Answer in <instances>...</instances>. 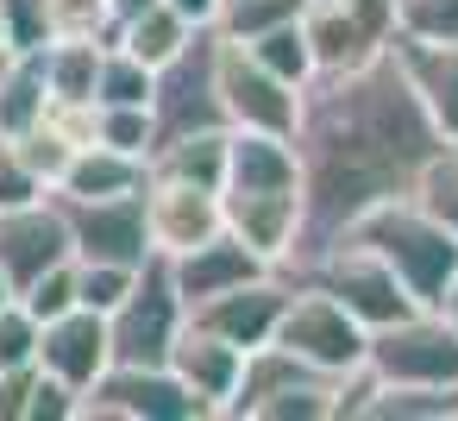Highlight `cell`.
Here are the masks:
<instances>
[{
	"label": "cell",
	"mask_w": 458,
	"mask_h": 421,
	"mask_svg": "<svg viewBox=\"0 0 458 421\" xmlns=\"http://www.w3.org/2000/svg\"><path fill=\"white\" fill-rule=\"evenodd\" d=\"M13 151H20V164L32 170V176H45L51 189L64 183V170H70V158H76V139H64L51 120H38L32 133H20V139H7Z\"/></svg>",
	"instance_id": "obj_29"
},
{
	"label": "cell",
	"mask_w": 458,
	"mask_h": 421,
	"mask_svg": "<svg viewBox=\"0 0 458 421\" xmlns=\"http://www.w3.org/2000/svg\"><path fill=\"white\" fill-rule=\"evenodd\" d=\"M32 383H38V365L0 371V421H26V408H32Z\"/></svg>",
	"instance_id": "obj_38"
},
{
	"label": "cell",
	"mask_w": 458,
	"mask_h": 421,
	"mask_svg": "<svg viewBox=\"0 0 458 421\" xmlns=\"http://www.w3.org/2000/svg\"><path fill=\"white\" fill-rule=\"evenodd\" d=\"M395 32L402 39H458V0H402Z\"/></svg>",
	"instance_id": "obj_36"
},
{
	"label": "cell",
	"mask_w": 458,
	"mask_h": 421,
	"mask_svg": "<svg viewBox=\"0 0 458 421\" xmlns=\"http://www.w3.org/2000/svg\"><path fill=\"white\" fill-rule=\"evenodd\" d=\"M70 258H76V227L57 189L26 208H0V271L13 277V289L38 283L51 264H70Z\"/></svg>",
	"instance_id": "obj_11"
},
{
	"label": "cell",
	"mask_w": 458,
	"mask_h": 421,
	"mask_svg": "<svg viewBox=\"0 0 458 421\" xmlns=\"http://www.w3.org/2000/svg\"><path fill=\"white\" fill-rule=\"evenodd\" d=\"M276 346H289L295 358H308V365H320L333 377H352L370 358V327L339 296H327L314 283H295L289 289V308L276 321Z\"/></svg>",
	"instance_id": "obj_6"
},
{
	"label": "cell",
	"mask_w": 458,
	"mask_h": 421,
	"mask_svg": "<svg viewBox=\"0 0 458 421\" xmlns=\"http://www.w3.org/2000/svg\"><path fill=\"white\" fill-rule=\"evenodd\" d=\"M38 365L57 371L64 383L89 390L107 365H114V327L101 308H70L57 321H45V346H38Z\"/></svg>",
	"instance_id": "obj_16"
},
{
	"label": "cell",
	"mask_w": 458,
	"mask_h": 421,
	"mask_svg": "<svg viewBox=\"0 0 458 421\" xmlns=\"http://www.w3.org/2000/svg\"><path fill=\"white\" fill-rule=\"evenodd\" d=\"M182 321H189V302L176 289V271H170L164 252H151L145 271H139V283H132V296L107 314V327H114V365H170V346H176Z\"/></svg>",
	"instance_id": "obj_5"
},
{
	"label": "cell",
	"mask_w": 458,
	"mask_h": 421,
	"mask_svg": "<svg viewBox=\"0 0 458 421\" xmlns=\"http://www.w3.org/2000/svg\"><path fill=\"white\" fill-rule=\"evenodd\" d=\"M364 365L377 383H458V327L439 308H414L389 327H370Z\"/></svg>",
	"instance_id": "obj_8"
},
{
	"label": "cell",
	"mask_w": 458,
	"mask_h": 421,
	"mask_svg": "<svg viewBox=\"0 0 458 421\" xmlns=\"http://www.w3.org/2000/svg\"><path fill=\"white\" fill-rule=\"evenodd\" d=\"M139 271H145V264H107V258H76L82 308H101V314H114V308H120V302L132 296Z\"/></svg>",
	"instance_id": "obj_30"
},
{
	"label": "cell",
	"mask_w": 458,
	"mask_h": 421,
	"mask_svg": "<svg viewBox=\"0 0 458 421\" xmlns=\"http://www.w3.org/2000/svg\"><path fill=\"white\" fill-rule=\"evenodd\" d=\"M151 183V158H132V151H114V145H76L57 195L64 202H107V195H132Z\"/></svg>",
	"instance_id": "obj_21"
},
{
	"label": "cell",
	"mask_w": 458,
	"mask_h": 421,
	"mask_svg": "<svg viewBox=\"0 0 458 421\" xmlns=\"http://www.w3.org/2000/svg\"><path fill=\"white\" fill-rule=\"evenodd\" d=\"M264 70H276L283 82H295V89H308L314 76H320V57H314V39H308V26L301 20H283V26H270V32H258V39H239Z\"/></svg>",
	"instance_id": "obj_26"
},
{
	"label": "cell",
	"mask_w": 458,
	"mask_h": 421,
	"mask_svg": "<svg viewBox=\"0 0 458 421\" xmlns=\"http://www.w3.org/2000/svg\"><path fill=\"white\" fill-rule=\"evenodd\" d=\"M170 371H176L214 415H226V402L239 396V377H245V346L220 339L214 327H201V321L189 314L182 333H176V346H170Z\"/></svg>",
	"instance_id": "obj_15"
},
{
	"label": "cell",
	"mask_w": 458,
	"mask_h": 421,
	"mask_svg": "<svg viewBox=\"0 0 458 421\" xmlns=\"http://www.w3.org/2000/svg\"><path fill=\"white\" fill-rule=\"evenodd\" d=\"M13 296H20V289H13V277H7V271H0V308H7Z\"/></svg>",
	"instance_id": "obj_42"
},
{
	"label": "cell",
	"mask_w": 458,
	"mask_h": 421,
	"mask_svg": "<svg viewBox=\"0 0 458 421\" xmlns=\"http://www.w3.org/2000/svg\"><path fill=\"white\" fill-rule=\"evenodd\" d=\"M226 151H233V126L182 133V139H170V145L151 151V176H176V183H201V189H226Z\"/></svg>",
	"instance_id": "obj_22"
},
{
	"label": "cell",
	"mask_w": 458,
	"mask_h": 421,
	"mask_svg": "<svg viewBox=\"0 0 458 421\" xmlns=\"http://www.w3.org/2000/svg\"><path fill=\"white\" fill-rule=\"evenodd\" d=\"M220 101H226V120L233 126H251V133H289L295 139V120H301V89L283 82L276 70H264L239 39L220 32Z\"/></svg>",
	"instance_id": "obj_10"
},
{
	"label": "cell",
	"mask_w": 458,
	"mask_h": 421,
	"mask_svg": "<svg viewBox=\"0 0 458 421\" xmlns=\"http://www.w3.org/2000/svg\"><path fill=\"white\" fill-rule=\"evenodd\" d=\"M414 202L427 208V214H439L452 233H458V145H445L427 170H420V183H414Z\"/></svg>",
	"instance_id": "obj_32"
},
{
	"label": "cell",
	"mask_w": 458,
	"mask_h": 421,
	"mask_svg": "<svg viewBox=\"0 0 458 421\" xmlns=\"http://www.w3.org/2000/svg\"><path fill=\"white\" fill-rule=\"evenodd\" d=\"M95 145L151 158V151H157V114H151V107H101V101H95Z\"/></svg>",
	"instance_id": "obj_28"
},
{
	"label": "cell",
	"mask_w": 458,
	"mask_h": 421,
	"mask_svg": "<svg viewBox=\"0 0 458 421\" xmlns=\"http://www.w3.org/2000/svg\"><path fill=\"white\" fill-rule=\"evenodd\" d=\"M289 277L283 271H264V277H251V283H239V289H226V296H208L201 308H189L201 327H214L220 339H233V346H245V352H258V346H270L276 339V321H283V308H289Z\"/></svg>",
	"instance_id": "obj_14"
},
{
	"label": "cell",
	"mask_w": 458,
	"mask_h": 421,
	"mask_svg": "<svg viewBox=\"0 0 458 421\" xmlns=\"http://www.w3.org/2000/svg\"><path fill=\"white\" fill-rule=\"evenodd\" d=\"M13 57V45H7V20H0V64H7Z\"/></svg>",
	"instance_id": "obj_43"
},
{
	"label": "cell",
	"mask_w": 458,
	"mask_h": 421,
	"mask_svg": "<svg viewBox=\"0 0 458 421\" xmlns=\"http://www.w3.org/2000/svg\"><path fill=\"white\" fill-rule=\"evenodd\" d=\"M352 233L370 239V245L402 271V283L414 289L420 308H439V296H445L452 277H458V233H452L439 214H427L414 195H395V202H377Z\"/></svg>",
	"instance_id": "obj_2"
},
{
	"label": "cell",
	"mask_w": 458,
	"mask_h": 421,
	"mask_svg": "<svg viewBox=\"0 0 458 421\" xmlns=\"http://www.w3.org/2000/svg\"><path fill=\"white\" fill-rule=\"evenodd\" d=\"M358 421H458V383H377Z\"/></svg>",
	"instance_id": "obj_24"
},
{
	"label": "cell",
	"mask_w": 458,
	"mask_h": 421,
	"mask_svg": "<svg viewBox=\"0 0 458 421\" xmlns=\"http://www.w3.org/2000/svg\"><path fill=\"white\" fill-rule=\"evenodd\" d=\"M452 139L433 126L395 45L358 70H320L301 89V239L283 271H301L320 245L352 233L377 202L414 195L420 170Z\"/></svg>",
	"instance_id": "obj_1"
},
{
	"label": "cell",
	"mask_w": 458,
	"mask_h": 421,
	"mask_svg": "<svg viewBox=\"0 0 458 421\" xmlns=\"http://www.w3.org/2000/svg\"><path fill=\"white\" fill-rule=\"evenodd\" d=\"M289 283H314V289H327V296H339L364 327H389V321H402V314H414L420 302H414V289L402 283V271L370 245V239H358V233H339L333 245H320L301 271H283Z\"/></svg>",
	"instance_id": "obj_3"
},
{
	"label": "cell",
	"mask_w": 458,
	"mask_h": 421,
	"mask_svg": "<svg viewBox=\"0 0 458 421\" xmlns=\"http://www.w3.org/2000/svg\"><path fill=\"white\" fill-rule=\"evenodd\" d=\"M439 314H445V321H452V327H458V277H452V289H445V296H439Z\"/></svg>",
	"instance_id": "obj_40"
},
{
	"label": "cell",
	"mask_w": 458,
	"mask_h": 421,
	"mask_svg": "<svg viewBox=\"0 0 458 421\" xmlns=\"http://www.w3.org/2000/svg\"><path fill=\"white\" fill-rule=\"evenodd\" d=\"M395 13H402V0H308L301 26L314 39L320 70H358L389 51Z\"/></svg>",
	"instance_id": "obj_9"
},
{
	"label": "cell",
	"mask_w": 458,
	"mask_h": 421,
	"mask_svg": "<svg viewBox=\"0 0 458 421\" xmlns=\"http://www.w3.org/2000/svg\"><path fill=\"white\" fill-rule=\"evenodd\" d=\"M145 7H157V0H114V13H120V20H132V13H145Z\"/></svg>",
	"instance_id": "obj_41"
},
{
	"label": "cell",
	"mask_w": 458,
	"mask_h": 421,
	"mask_svg": "<svg viewBox=\"0 0 458 421\" xmlns=\"http://www.w3.org/2000/svg\"><path fill=\"white\" fill-rule=\"evenodd\" d=\"M308 13V0H233V7L220 13V32L226 39H258L283 20H301Z\"/></svg>",
	"instance_id": "obj_34"
},
{
	"label": "cell",
	"mask_w": 458,
	"mask_h": 421,
	"mask_svg": "<svg viewBox=\"0 0 458 421\" xmlns=\"http://www.w3.org/2000/svg\"><path fill=\"white\" fill-rule=\"evenodd\" d=\"M64 208H70V227H76V258H107V264H145L151 258L145 189L107 195V202H64Z\"/></svg>",
	"instance_id": "obj_12"
},
{
	"label": "cell",
	"mask_w": 458,
	"mask_h": 421,
	"mask_svg": "<svg viewBox=\"0 0 458 421\" xmlns=\"http://www.w3.org/2000/svg\"><path fill=\"white\" fill-rule=\"evenodd\" d=\"M20 302L38 314V321H57V314H70V308H82V283H76V258L70 264H51L38 283H26L20 289Z\"/></svg>",
	"instance_id": "obj_33"
},
{
	"label": "cell",
	"mask_w": 458,
	"mask_h": 421,
	"mask_svg": "<svg viewBox=\"0 0 458 421\" xmlns=\"http://www.w3.org/2000/svg\"><path fill=\"white\" fill-rule=\"evenodd\" d=\"M101 57H107L101 39H51V45H45V82H51V101H95Z\"/></svg>",
	"instance_id": "obj_25"
},
{
	"label": "cell",
	"mask_w": 458,
	"mask_h": 421,
	"mask_svg": "<svg viewBox=\"0 0 458 421\" xmlns=\"http://www.w3.org/2000/svg\"><path fill=\"white\" fill-rule=\"evenodd\" d=\"M170 7H176L189 26H220V7H226V0H170Z\"/></svg>",
	"instance_id": "obj_39"
},
{
	"label": "cell",
	"mask_w": 458,
	"mask_h": 421,
	"mask_svg": "<svg viewBox=\"0 0 458 421\" xmlns=\"http://www.w3.org/2000/svg\"><path fill=\"white\" fill-rule=\"evenodd\" d=\"M214 408L170 365H107L82 390V421H208Z\"/></svg>",
	"instance_id": "obj_7"
},
{
	"label": "cell",
	"mask_w": 458,
	"mask_h": 421,
	"mask_svg": "<svg viewBox=\"0 0 458 421\" xmlns=\"http://www.w3.org/2000/svg\"><path fill=\"white\" fill-rule=\"evenodd\" d=\"M170 271H176V289H182V302L189 308H201L208 296H226V289H239V283H251V277H264V271H276V264H264L239 233H214V239H201L195 252H182V258H170Z\"/></svg>",
	"instance_id": "obj_18"
},
{
	"label": "cell",
	"mask_w": 458,
	"mask_h": 421,
	"mask_svg": "<svg viewBox=\"0 0 458 421\" xmlns=\"http://www.w3.org/2000/svg\"><path fill=\"white\" fill-rule=\"evenodd\" d=\"M151 95H157V70L139 64L126 45H107V57H101V82H95V101H101V107H151Z\"/></svg>",
	"instance_id": "obj_27"
},
{
	"label": "cell",
	"mask_w": 458,
	"mask_h": 421,
	"mask_svg": "<svg viewBox=\"0 0 458 421\" xmlns=\"http://www.w3.org/2000/svg\"><path fill=\"white\" fill-rule=\"evenodd\" d=\"M145 214H151V252H164V258H182V252H195L201 239H214L226 227L220 189L176 183V176L145 183Z\"/></svg>",
	"instance_id": "obj_13"
},
{
	"label": "cell",
	"mask_w": 458,
	"mask_h": 421,
	"mask_svg": "<svg viewBox=\"0 0 458 421\" xmlns=\"http://www.w3.org/2000/svg\"><path fill=\"white\" fill-rule=\"evenodd\" d=\"M201 26H189L170 0H157V7H145V13H132V20H120V32H114V45H126L139 64H151V70H164L170 57H182L189 51V39H195Z\"/></svg>",
	"instance_id": "obj_23"
},
{
	"label": "cell",
	"mask_w": 458,
	"mask_h": 421,
	"mask_svg": "<svg viewBox=\"0 0 458 421\" xmlns=\"http://www.w3.org/2000/svg\"><path fill=\"white\" fill-rule=\"evenodd\" d=\"M226 189H245V195H301V151H295V139L289 133L233 126Z\"/></svg>",
	"instance_id": "obj_19"
},
{
	"label": "cell",
	"mask_w": 458,
	"mask_h": 421,
	"mask_svg": "<svg viewBox=\"0 0 458 421\" xmlns=\"http://www.w3.org/2000/svg\"><path fill=\"white\" fill-rule=\"evenodd\" d=\"M38 346H45V321L13 296L7 308H0V371H13V365H38Z\"/></svg>",
	"instance_id": "obj_31"
},
{
	"label": "cell",
	"mask_w": 458,
	"mask_h": 421,
	"mask_svg": "<svg viewBox=\"0 0 458 421\" xmlns=\"http://www.w3.org/2000/svg\"><path fill=\"white\" fill-rule=\"evenodd\" d=\"M226 208V233H239L264 264H289L295 239H301V195H245V189H220Z\"/></svg>",
	"instance_id": "obj_17"
},
{
	"label": "cell",
	"mask_w": 458,
	"mask_h": 421,
	"mask_svg": "<svg viewBox=\"0 0 458 421\" xmlns=\"http://www.w3.org/2000/svg\"><path fill=\"white\" fill-rule=\"evenodd\" d=\"M45 195H51V183L32 176V170L20 164V151L0 139V208H26V202H45Z\"/></svg>",
	"instance_id": "obj_37"
},
{
	"label": "cell",
	"mask_w": 458,
	"mask_h": 421,
	"mask_svg": "<svg viewBox=\"0 0 458 421\" xmlns=\"http://www.w3.org/2000/svg\"><path fill=\"white\" fill-rule=\"evenodd\" d=\"M0 20H7V45L13 51H45L57 39L51 0H0Z\"/></svg>",
	"instance_id": "obj_35"
},
{
	"label": "cell",
	"mask_w": 458,
	"mask_h": 421,
	"mask_svg": "<svg viewBox=\"0 0 458 421\" xmlns=\"http://www.w3.org/2000/svg\"><path fill=\"white\" fill-rule=\"evenodd\" d=\"M151 114H157V145H170V139H182V133L233 126V120H226V101H220V26H201V32L189 39V51L157 70Z\"/></svg>",
	"instance_id": "obj_4"
},
{
	"label": "cell",
	"mask_w": 458,
	"mask_h": 421,
	"mask_svg": "<svg viewBox=\"0 0 458 421\" xmlns=\"http://www.w3.org/2000/svg\"><path fill=\"white\" fill-rule=\"evenodd\" d=\"M389 45H395L408 82L420 89L433 126L458 145V39H402V32H395Z\"/></svg>",
	"instance_id": "obj_20"
}]
</instances>
